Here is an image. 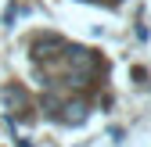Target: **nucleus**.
Masks as SVG:
<instances>
[{"label":"nucleus","instance_id":"f257e3e1","mask_svg":"<svg viewBox=\"0 0 151 147\" xmlns=\"http://www.w3.org/2000/svg\"><path fill=\"white\" fill-rule=\"evenodd\" d=\"M65 50H68V43L61 40V36H43V40L32 43V58L36 61H54V58H61Z\"/></svg>","mask_w":151,"mask_h":147},{"label":"nucleus","instance_id":"f03ea898","mask_svg":"<svg viewBox=\"0 0 151 147\" xmlns=\"http://www.w3.org/2000/svg\"><path fill=\"white\" fill-rule=\"evenodd\" d=\"M83 104H65V122H83Z\"/></svg>","mask_w":151,"mask_h":147}]
</instances>
